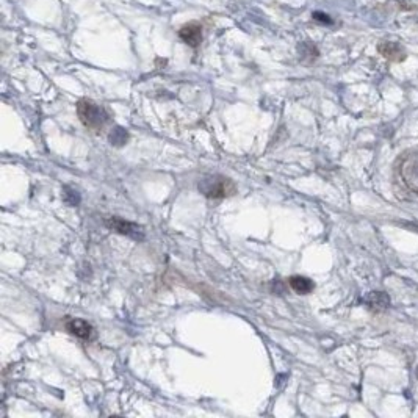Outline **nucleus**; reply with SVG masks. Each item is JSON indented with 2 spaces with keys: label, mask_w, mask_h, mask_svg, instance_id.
I'll use <instances>...</instances> for the list:
<instances>
[{
  "label": "nucleus",
  "mask_w": 418,
  "mask_h": 418,
  "mask_svg": "<svg viewBox=\"0 0 418 418\" xmlns=\"http://www.w3.org/2000/svg\"><path fill=\"white\" fill-rule=\"evenodd\" d=\"M199 191L208 199H224L235 195V183L221 174H208L199 180Z\"/></svg>",
  "instance_id": "f257e3e1"
},
{
  "label": "nucleus",
  "mask_w": 418,
  "mask_h": 418,
  "mask_svg": "<svg viewBox=\"0 0 418 418\" xmlns=\"http://www.w3.org/2000/svg\"><path fill=\"white\" fill-rule=\"evenodd\" d=\"M108 140H110L111 146L121 148V146H124V144L127 143L128 133L125 132V128H122V127H115V128H111V132L108 135Z\"/></svg>",
  "instance_id": "9d476101"
},
{
  "label": "nucleus",
  "mask_w": 418,
  "mask_h": 418,
  "mask_svg": "<svg viewBox=\"0 0 418 418\" xmlns=\"http://www.w3.org/2000/svg\"><path fill=\"white\" fill-rule=\"evenodd\" d=\"M378 51L381 55H384L390 61H403L406 58V52L404 49L396 42H390V41H384L378 45Z\"/></svg>",
  "instance_id": "0eeeda50"
},
{
  "label": "nucleus",
  "mask_w": 418,
  "mask_h": 418,
  "mask_svg": "<svg viewBox=\"0 0 418 418\" xmlns=\"http://www.w3.org/2000/svg\"><path fill=\"white\" fill-rule=\"evenodd\" d=\"M105 224L111 230H115L121 235H125L132 240H136V241L144 240V229L135 222L125 221L119 216H108V218H105Z\"/></svg>",
  "instance_id": "20e7f679"
},
{
  "label": "nucleus",
  "mask_w": 418,
  "mask_h": 418,
  "mask_svg": "<svg viewBox=\"0 0 418 418\" xmlns=\"http://www.w3.org/2000/svg\"><path fill=\"white\" fill-rule=\"evenodd\" d=\"M66 329H68L69 334L78 337V339H82V340H89V339H92V335H94L92 326L88 323V321L80 319V318L69 319L66 323Z\"/></svg>",
  "instance_id": "39448f33"
},
{
  "label": "nucleus",
  "mask_w": 418,
  "mask_h": 418,
  "mask_svg": "<svg viewBox=\"0 0 418 418\" xmlns=\"http://www.w3.org/2000/svg\"><path fill=\"white\" fill-rule=\"evenodd\" d=\"M290 287L293 288L296 293H299V295H309L315 288V284L309 277L293 276V277H290Z\"/></svg>",
  "instance_id": "1a4fd4ad"
},
{
  "label": "nucleus",
  "mask_w": 418,
  "mask_h": 418,
  "mask_svg": "<svg viewBox=\"0 0 418 418\" xmlns=\"http://www.w3.org/2000/svg\"><path fill=\"white\" fill-rule=\"evenodd\" d=\"M179 36L190 47H198L202 41V27L196 22L187 24L185 27H182L179 30Z\"/></svg>",
  "instance_id": "423d86ee"
},
{
  "label": "nucleus",
  "mask_w": 418,
  "mask_h": 418,
  "mask_svg": "<svg viewBox=\"0 0 418 418\" xmlns=\"http://www.w3.org/2000/svg\"><path fill=\"white\" fill-rule=\"evenodd\" d=\"M63 191H64V193H63V199H64V202H66L68 205L75 207V205L80 204V195H78V193H77L75 190H72V188H69V187H64Z\"/></svg>",
  "instance_id": "9b49d317"
},
{
  "label": "nucleus",
  "mask_w": 418,
  "mask_h": 418,
  "mask_svg": "<svg viewBox=\"0 0 418 418\" xmlns=\"http://www.w3.org/2000/svg\"><path fill=\"white\" fill-rule=\"evenodd\" d=\"M365 302L368 304L369 309L382 312V310H385L389 307L390 299L384 292H371V293H368V296L365 298Z\"/></svg>",
  "instance_id": "6e6552de"
},
{
  "label": "nucleus",
  "mask_w": 418,
  "mask_h": 418,
  "mask_svg": "<svg viewBox=\"0 0 418 418\" xmlns=\"http://www.w3.org/2000/svg\"><path fill=\"white\" fill-rule=\"evenodd\" d=\"M312 18H313V21H316V22H319V24H323V25H332V24H334V21L329 18V16H328L326 13H323V11H315V13L312 14Z\"/></svg>",
  "instance_id": "f8f14e48"
},
{
  "label": "nucleus",
  "mask_w": 418,
  "mask_h": 418,
  "mask_svg": "<svg viewBox=\"0 0 418 418\" xmlns=\"http://www.w3.org/2000/svg\"><path fill=\"white\" fill-rule=\"evenodd\" d=\"M77 115H78L80 121H82V124L86 128H89V130H101L110 119L105 108L89 99L78 101Z\"/></svg>",
  "instance_id": "f03ea898"
},
{
  "label": "nucleus",
  "mask_w": 418,
  "mask_h": 418,
  "mask_svg": "<svg viewBox=\"0 0 418 418\" xmlns=\"http://www.w3.org/2000/svg\"><path fill=\"white\" fill-rule=\"evenodd\" d=\"M399 174L406 187L418 195V152L406 154L401 158Z\"/></svg>",
  "instance_id": "7ed1b4c3"
},
{
  "label": "nucleus",
  "mask_w": 418,
  "mask_h": 418,
  "mask_svg": "<svg viewBox=\"0 0 418 418\" xmlns=\"http://www.w3.org/2000/svg\"><path fill=\"white\" fill-rule=\"evenodd\" d=\"M415 375H416V378H418V368H416V371H415Z\"/></svg>",
  "instance_id": "ddd939ff"
}]
</instances>
